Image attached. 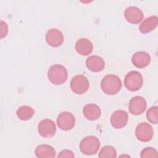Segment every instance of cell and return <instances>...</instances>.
<instances>
[{"label": "cell", "instance_id": "6da1fadb", "mask_svg": "<svg viewBox=\"0 0 158 158\" xmlns=\"http://www.w3.org/2000/svg\"><path fill=\"white\" fill-rule=\"evenodd\" d=\"M122 86L120 78L114 74L106 75L101 82L102 91L107 95H115L121 89Z\"/></svg>", "mask_w": 158, "mask_h": 158}, {"label": "cell", "instance_id": "7a4b0ae2", "mask_svg": "<svg viewBox=\"0 0 158 158\" xmlns=\"http://www.w3.org/2000/svg\"><path fill=\"white\" fill-rule=\"evenodd\" d=\"M48 77L51 83L55 85H60L67 81L68 72L64 65L54 64L49 67L48 72Z\"/></svg>", "mask_w": 158, "mask_h": 158}, {"label": "cell", "instance_id": "3957f363", "mask_svg": "<svg viewBox=\"0 0 158 158\" xmlns=\"http://www.w3.org/2000/svg\"><path fill=\"white\" fill-rule=\"evenodd\" d=\"M100 148V141L95 136H88L84 138L80 143L81 152L88 156L94 155Z\"/></svg>", "mask_w": 158, "mask_h": 158}, {"label": "cell", "instance_id": "277c9868", "mask_svg": "<svg viewBox=\"0 0 158 158\" xmlns=\"http://www.w3.org/2000/svg\"><path fill=\"white\" fill-rule=\"evenodd\" d=\"M143 84L142 75L138 71L133 70L128 72L124 78V85L130 91H136L141 89Z\"/></svg>", "mask_w": 158, "mask_h": 158}, {"label": "cell", "instance_id": "5b68a950", "mask_svg": "<svg viewBox=\"0 0 158 158\" xmlns=\"http://www.w3.org/2000/svg\"><path fill=\"white\" fill-rule=\"evenodd\" d=\"M89 83L88 78L83 75H77L73 77L70 81V88L77 94H82L89 89Z\"/></svg>", "mask_w": 158, "mask_h": 158}, {"label": "cell", "instance_id": "8992f818", "mask_svg": "<svg viewBox=\"0 0 158 158\" xmlns=\"http://www.w3.org/2000/svg\"><path fill=\"white\" fill-rule=\"evenodd\" d=\"M135 135L136 138L140 141H150L154 135L152 127L146 122H141L136 128Z\"/></svg>", "mask_w": 158, "mask_h": 158}, {"label": "cell", "instance_id": "52a82bcc", "mask_svg": "<svg viewBox=\"0 0 158 158\" xmlns=\"http://www.w3.org/2000/svg\"><path fill=\"white\" fill-rule=\"evenodd\" d=\"M57 123L60 129L64 131L72 130L75 124V118L74 115L67 111L62 112L57 118Z\"/></svg>", "mask_w": 158, "mask_h": 158}, {"label": "cell", "instance_id": "ba28073f", "mask_svg": "<svg viewBox=\"0 0 158 158\" xmlns=\"http://www.w3.org/2000/svg\"><path fill=\"white\" fill-rule=\"evenodd\" d=\"M147 103L145 99L141 96L133 97L129 101L130 112L135 115L142 114L146 110Z\"/></svg>", "mask_w": 158, "mask_h": 158}, {"label": "cell", "instance_id": "9c48e42d", "mask_svg": "<svg viewBox=\"0 0 158 158\" xmlns=\"http://www.w3.org/2000/svg\"><path fill=\"white\" fill-rule=\"evenodd\" d=\"M38 131L41 136L44 138H51L56 132V126L52 120L48 118L43 119L38 123Z\"/></svg>", "mask_w": 158, "mask_h": 158}, {"label": "cell", "instance_id": "30bf717a", "mask_svg": "<svg viewBox=\"0 0 158 158\" xmlns=\"http://www.w3.org/2000/svg\"><path fill=\"white\" fill-rule=\"evenodd\" d=\"M124 17L127 22L132 24L140 23L144 17L143 11L138 7L129 6L124 11Z\"/></svg>", "mask_w": 158, "mask_h": 158}, {"label": "cell", "instance_id": "8fae6325", "mask_svg": "<svg viewBox=\"0 0 158 158\" xmlns=\"http://www.w3.org/2000/svg\"><path fill=\"white\" fill-rule=\"evenodd\" d=\"M46 41L51 46L57 48L60 46L64 41L62 33L56 28L49 30L46 34Z\"/></svg>", "mask_w": 158, "mask_h": 158}, {"label": "cell", "instance_id": "7c38bea8", "mask_svg": "<svg viewBox=\"0 0 158 158\" xmlns=\"http://www.w3.org/2000/svg\"><path fill=\"white\" fill-rule=\"evenodd\" d=\"M128 115L126 111L123 110H117L113 112L110 117V123L116 129L124 127L128 122Z\"/></svg>", "mask_w": 158, "mask_h": 158}, {"label": "cell", "instance_id": "4fadbf2b", "mask_svg": "<svg viewBox=\"0 0 158 158\" xmlns=\"http://www.w3.org/2000/svg\"><path fill=\"white\" fill-rule=\"evenodd\" d=\"M151 62L150 55L145 51L136 52L131 57L132 64L137 68L143 69L147 67Z\"/></svg>", "mask_w": 158, "mask_h": 158}, {"label": "cell", "instance_id": "5bb4252c", "mask_svg": "<svg viewBox=\"0 0 158 158\" xmlns=\"http://www.w3.org/2000/svg\"><path fill=\"white\" fill-rule=\"evenodd\" d=\"M86 65L88 70L94 72H99L104 69L105 62L100 56H91L86 59Z\"/></svg>", "mask_w": 158, "mask_h": 158}, {"label": "cell", "instance_id": "9a60e30c", "mask_svg": "<svg viewBox=\"0 0 158 158\" xmlns=\"http://www.w3.org/2000/svg\"><path fill=\"white\" fill-rule=\"evenodd\" d=\"M83 114L86 119L94 121L98 120L100 117L101 110L97 104L91 103L84 106L83 109Z\"/></svg>", "mask_w": 158, "mask_h": 158}, {"label": "cell", "instance_id": "2e32d148", "mask_svg": "<svg viewBox=\"0 0 158 158\" xmlns=\"http://www.w3.org/2000/svg\"><path fill=\"white\" fill-rule=\"evenodd\" d=\"M93 49V43L86 38H80L75 43V50L81 56L89 55L92 52Z\"/></svg>", "mask_w": 158, "mask_h": 158}, {"label": "cell", "instance_id": "e0dca14e", "mask_svg": "<svg viewBox=\"0 0 158 158\" xmlns=\"http://www.w3.org/2000/svg\"><path fill=\"white\" fill-rule=\"evenodd\" d=\"M158 18L157 15H152L142 22L139 27V30L143 34L148 33L154 30L157 26Z\"/></svg>", "mask_w": 158, "mask_h": 158}, {"label": "cell", "instance_id": "ac0fdd59", "mask_svg": "<svg viewBox=\"0 0 158 158\" xmlns=\"http://www.w3.org/2000/svg\"><path fill=\"white\" fill-rule=\"evenodd\" d=\"M35 155L39 158H53L56 156V152L53 147L48 144H40L35 151Z\"/></svg>", "mask_w": 158, "mask_h": 158}, {"label": "cell", "instance_id": "d6986e66", "mask_svg": "<svg viewBox=\"0 0 158 158\" xmlns=\"http://www.w3.org/2000/svg\"><path fill=\"white\" fill-rule=\"evenodd\" d=\"M17 115L22 120L27 121L30 120L35 114V110L30 106H23L17 110Z\"/></svg>", "mask_w": 158, "mask_h": 158}, {"label": "cell", "instance_id": "ffe728a7", "mask_svg": "<svg viewBox=\"0 0 158 158\" xmlns=\"http://www.w3.org/2000/svg\"><path fill=\"white\" fill-rule=\"evenodd\" d=\"M98 157L100 158H115L117 157V152L114 147L105 146L101 148Z\"/></svg>", "mask_w": 158, "mask_h": 158}, {"label": "cell", "instance_id": "44dd1931", "mask_svg": "<svg viewBox=\"0 0 158 158\" xmlns=\"http://www.w3.org/2000/svg\"><path fill=\"white\" fill-rule=\"evenodd\" d=\"M146 117L150 123L157 124L158 123V107L155 106L150 107L146 112Z\"/></svg>", "mask_w": 158, "mask_h": 158}, {"label": "cell", "instance_id": "7402d4cb", "mask_svg": "<svg viewBox=\"0 0 158 158\" xmlns=\"http://www.w3.org/2000/svg\"><path fill=\"white\" fill-rule=\"evenodd\" d=\"M157 150L152 147H147L143 149L140 154V157L141 158H148V157H157Z\"/></svg>", "mask_w": 158, "mask_h": 158}, {"label": "cell", "instance_id": "603a6c76", "mask_svg": "<svg viewBox=\"0 0 158 158\" xmlns=\"http://www.w3.org/2000/svg\"><path fill=\"white\" fill-rule=\"evenodd\" d=\"M0 25H1V27H0V38H3L4 37H6L7 35V33H8V25L7 24L2 21V20H1L0 22Z\"/></svg>", "mask_w": 158, "mask_h": 158}, {"label": "cell", "instance_id": "cb8c5ba5", "mask_svg": "<svg viewBox=\"0 0 158 158\" xmlns=\"http://www.w3.org/2000/svg\"><path fill=\"white\" fill-rule=\"evenodd\" d=\"M58 157H75L73 152L69 149L62 150L57 156Z\"/></svg>", "mask_w": 158, "mask_h": 158}]
</instances>
